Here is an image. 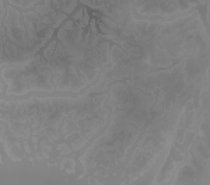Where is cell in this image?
<instances>
[{"instance_id": "obj_3", "label": "cell", "mask_w": 210, "mask_h": 185, "mask_svg": "<svg viewBox=\"0 0 210 185\" xmlns=\"http://www.w3.org/2000/svg\"><path fill=\"white\" fill-rule=\"evenodd\" d=\"M84 11H86V9H84V7L79 9V10H77V13L74 14V17H73V20H74V21H77V22H80L81 20H83V17H84Z\"/></svg>"}, {"instance_id": "obj_1", "label": "cell", "mask_w": 210, "mask_h": 185, "mask_svg": "<svg viewBox=\"0 0 210 185\" xmlns=\"http://www.w3.org/2000/svg\"><path fill=\"white\" fill-rule=\"evenodd\" d=\"M53 10V9H51L49 6H46L45 3H42V4H38L35 7V11L38 13V14L42 17V15H48V14H51V11Z\"/></svg>"}, {"instance_id": "obj_2", "label": "cell", "mask_w": 210, "mask_h": 185, "mask_svg": "<svg viewBox=\"0 0 210 185\" xmlns=\"http://www.w3.org/2000/svg\"><path fill=\"white\" fill-rule=\"evenodd\" d=\"M63 28H65L66 31H69V33H72V31H74V29H76V24H74V21H73V20H67V21L65 22V26H63Z\"/></svg>"}]
</instances>
